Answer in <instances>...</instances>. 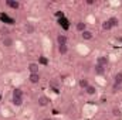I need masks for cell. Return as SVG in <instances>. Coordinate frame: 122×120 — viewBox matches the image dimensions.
Returning <instances> with one entry per match:
<instances>
[{
  "label": "cell",
  "instance_id": "6da1fadb",
  "mask_svg": "<svg viewBox=\"0 0 122 120\" xmlns=\"http://www.w3.org/2000/svg\"><path fill=\"white\" fill-rule=\"evenodd\" d=\"M24 102V93L20 88H14L13 90V95H11V103L16 106V107H20Z\"/></svg>",
  "mask_w": 122,
  "mask_h": 120
},
{
  "label": "cell",
  "instance_id": "7a4b0ae2",
  "mask_svg": "<svg viewBox=\"0 0 122 120\" xmlns=\"http://www.w3.org/2000/svg\"><path fill=\"white\" fill-rule=\"evenodd\" d=\"M122 88V72L115 74L114 76V86H112V92H118Z\"/></svg>",
  "mask_w": 122,
  "mask_h": 120
},
{
  "label": "cell",
  "instance_id": "3957f363",
  "mask_svg": "<svg viewBox=\"0 0 122 120\" xmlns=\"http://www.w3.org/2000/svg\"><path fill=\"white\" fill-rule=\"evenodd\" d=\"M82 112H84V116L90 119V117H92V116L95 115L97 106H94V105H85V106L82 107Z\"/></svg>",
  "mask_w": 122,
  "mask_h": 120
},
{
  "label": "cell",
  "instance_id": "277c9868",
  "mask_svg": "<svg viewBox=\"0 0 122 120\" xmlns=\"http://www.w3.org/2000/svg\"><path fill=\"white\" fill-rule=\"evenodd\" d=\"M14 44H16V41H14V38L10 37V35H6V37L1 38V45H3L4 48H11V47H14Z\"/></svg>",
  "mask_w": 122,
  "mask_h": 120
},
{
  "label": "cell",
  "instance_id": "5b68a950",
  "mask_svg": "<svg viewBox=\"0 0 122 120\" xmlns=\"http://www.w3.org/2000/svg\"><path fill=\"white\" fill-rule=\"evenodd\" d=\"M77 51H78V54L80 55H88L90 52H91V50H90V47L88 45H85L84 42H80V44H77Z\"/></svg>",
  "mask_w": 122,
  "mask_h": 120
},
{
  "label": "cell",
  "instance_id": "8992f818",
  "mask_svg": "<svg viewBox=\"0 0 122 120\" xmlns=\"http://www.w3.org/2000/svg\"><path fill=\"white\" fill-rule=\"evenodd\" d=\"M6 6L9 9H11V10H19L21 4H20L19 0H6Z\"/></svg>",
  "mask_w": 122,
  "mask_h": 120
},
{
  "label": "cell",
  "instance_id": "52a82bcc",
  "mask_svg": "<svg viewBox=\"0 0 122 120\" xmlns=\"http://www.w3.org/2000/svg\"><path fill=\"white\" fill-rule=\"evenodd\" d=\"M95 64H98V65L107 68V65L109 64V57H108V55H99V57L97 58V62H95Z\"/></svg>",
  "mask_w": 122,
  "mask_h": 120
},
{
  "label": "cell",
  "instance_id": "ba28073f",
  "mask_svg": "<svg viewBox=\"0 0 122 120\" xmlns=\"http://www.w3.org/2000/svg\"><path fill=\"white\" fill-rule=\"evenodd\" d=\"M37 103H38V106H41V107H46V106L50 103V97H48V96H46V95H41V96H38V99H37Z\"/></svg>",
  "mask_w": 122,
  "mask_h": 120
},
{
  "label": "cell",
  "instance_id": "9c48e42d",
  "mask_svg": "<svg viewBox=\"0 0 122 120\" xmlns=\"http://www.w3.org/2000/svg\"><path fill=\"white\" fill-rule=\"evenodd\" d=\"M27 69L30 71V74H40V65L37 62H30L27 65Z\"/></svg>",
  "mask_w": 122,
  "mask_h": 120
},
{
  "label": "cell",
  "instance_id": "30bf717a",
  "mask_svg": "<svg viewBox=\"0 0 122 120\" xmlns=\"http://www.w3.org/2000/svg\"><path fill=\"white\" fill-rule=\"evenodd\" d=\"M68 44V37L65 34H58L57 35V45H67Z\"/></svg>",
  "mask_w": 122,
  "mask_h": 120
},
{
  "label": "cell",
  "instance_id": "8fae6325",
  "mask_svg": "<svg viewBox=\"0 0 122 120\" xmlns=\"http://www.w3.org/2000/svg\"><path fill=\"white\" fill-rule=\"evenodd\" d=\"M75 30L80 31V32H84V31L87 30V23H85V21H82V20L77 21V23H75Z\"/></svg>",
  "mask_w": 122,
  "mask_h": 120
},
{
  "label": "cell",
  "instance_id": "7c38bea8",
  "mask_svg": "<svg viewBox=\"0 0 122 120\" xmlns=\"http://www.w3.org/2000/svg\"><path fill=\"white\" fill-rule=\"evenodd\" d=\"M40 79H41L40 74H30L29 75V81H30V83H33V85H37L40 82Z\"/></svg>",
  "mask_w": 122,
  "mask_h": 120
},
{
  "label": "cell",
  "instance_id": "4fadbf2b",
  "mask_svg": "<svg viewBox=\"0 0 122 120\" xmlns=\"http://www.w3.org/2000/svg\"><path fill=\"white\" fill-rule=\"evenodd\" d=\"M43 45H44V51L46 52L51 51V41H50L48 37H43Z\"/></svg>",
  "mask_w": 122,
  "mask_h": 120
},
{
  "label": "cell",
  "instance_id": "5bb4252c",
  "mask_svg": "<svg viewBox=\"0 0 122 120\" xmlns=\"http://www.w3.org/2000/svg\"><path fill=\"white\" fill-rule=\"evenodd\" d=\"M81 37H82V40H84V41H90V40L94 38V32L90 31V30H85L84 32H81Z\"/></svg>",
  "mask_w": 122,
  "mask_h": 120
},
{
  "label": "cell",
  "instance_id": "9a60e30c",
  "mask_svg": "<svg viewBox=\"0 0 122 120\" xmlns=\"http://www.w3.org/2000/svg\"><path fill=\"white\" fill-rule=\"evenodd\" d=\"M24 31H26L27 34H34V32H36V26H34L33 23H26V24H24Z\"/></svg>",
  "mask_w": 122,
  "mask_h": 120
},
{
  "label": "cell",
  "instance_id": "2e32d148",
  "mask_svg": "<svg viewBox=\"0 0 122 120\" xmlns=\"http://www.w3.org/2000/svg\"><path fill=\"white\" fill-rule=\"evenodd\" d=\"M78 85H80V88H81V89L85 90L88 86H90V81H88L87 78H81V79L78 81Z\"/></svg>",
  "mask_w": 122,
  "mask_h": 120
},
{
  "label": "cell",
  "instance_id": "e0dca14e",
  "mask_svg": "<svg viewBox=\"0 0 122 120\" xmlns=\"http://www.w3.org/2000/svg\"><path fill=\"white\" fill-rule=\"evenodd\" d=\"M94 72H95V75H104V72H105V66H101V65H98V64H95V66H94Z\"/></svg>",
  "mask_w": 122,
  "mask_h": 120
},
{
  "label": "cell",
  "instance_id": "ac0fdd59",
  "mask_svg": "<svg viewBox=\"0 0 122 120\" xmlns=\"http://www.w3.org/2000/svg\"><path fill=\"white\" fill-rule=\"evenodd\" d=\"M84 92H85V93H87L88 96H95V95H97V92H98V89H97L95 86H92V85H90V86H88L87 89L84 90Z\"/></svg>",
  "mask_w": 122,
  "mask_h": 120
},
{
  "label": "cell",
  "instance_id": "d6986e66",
  "mask_svg": "<svg viewBox=\"0 0 122 120\" xmlns=\"http://www.w3.org/2000/svg\"><path fill=\"white\" fill-rule=\"evenodd\" d=\"M23 82V78L20 76V75H17V76H14L13 79H11V85L14 86V88H19V85Z\"/></svg>",
  "mask_w": 122,
  "mask_h": 120
},
{
  "label": "cell",
  "instance_id": "ffe728a7",
  "mask_svg": "<svg viewBox=\"0 0 122 120\" xmlns=\"http://www.w3.org/2000/svg\"><path fill=\"white\" fill-rule=\"evenodd\" d=\"M0 115L3 117H10L11 116V112H10L9 107H0Z\"/></svg>",
  "mask_w": 122,
  "mask_h": 120
},
{
  "label": "cell",
  "instance_id": "44dd1931",
  "mask_svg": "<svg viewBox=\"0 0 122 120\" xmlns=\"http://www.w3.org/2000/svg\"><path fill=\"white\" fill-rule=\"evenodd\" d=\"M108 21H109V24L112 26V28L118 27V24H119V18H118V17H109Z\"/></svg>",
  "mask_w": 122,
  "mask_h": 120
},
{
  "label": "cell",
  "instance_id": "7402d4cb",
  "mask_svg": "<svg viewBox=\"0 0 122 120\" xmlns=\"http://www.w3.org/2000/svg\"><path fill=\"white\" fill-rule=\"evenodd\" d=\"M95 82H97L98 85H101V86H105V85H107V81H105L104 76H101V75H95Z\"/></svg>",
  "mask_w": 122,
  "mask_h": 120
},
{
  "label": "cell",
  "instance_id": "603a6c76",
  "mask_svg": "<svg viewBox=\"0 0 122 120\" xmlns=\"http://www.w3.org/2000/svg\"><path fill=\"white\" fill-rule=\"evenodd\" d=\"M84 21H85L87 24H95V23H97V17H95L94 14H88Z\"/></svg>",
  "mask_w": 122,
  "mask_h": 120
},
{
  "label": "cell",
  "instance_id": "cb8c5ba5",
  "mask_svg": "<svg viewBox=\"0 0 122 120\" xmlns=\"http://www.w3.org/2000/svg\"><path fill=\"white\" fill-rule=\"evenodd\" d=\"M58 54L60 55H67L68 54V45H58Z\"/></svg>",
  "mask_w": 122,
  "mask_h": 120
},
{
  "label": "cell",
  "instance_id": "d4e9b609",
  "mask_svg": "<svg viewBox=\"0 0 122 120\" xmlns=\"http://www.w3.org/2000/svg\"><path fill=\"white\" fill-rule=\"evenodd\" d=\"M102 30H104V31H109V30H112V26L109 24V21H108V20H105V21L102 23Z\"/></svg>",
  "mask_w": 122,
  "mask_h": 120
},
{
  "label": "cell",
  "instance_id": "484cf974",
  "mask_svg": "<svg viewBox=\"0 0 122 120\" xmlns=\"http://www.w3.org/2000/svg\"><path fill=\"white\" fill-rule=\"evenodd\" d=\"M14 47H16V48H17L20 52H23V51H24V45H23V42H21V41H16Z\"/></svg>",
  "mask_w": 122,
  "mask_h": 120
},
{
  "label": "cell",
  "instance_id": "4316f807",
  "mask_svg": "<svg viewBox=\"0 0 122 120\" xmlns=\"http://www.w3.org/2000/svg\"><path fill=\"white\" fill-rule=\"evenodd\" d=\"M121 4H122L121 0H111L109 1V6H112V7H119Z\"/></svg>",
  "mask_w": 122,
  "mask_h": 120
},
{
  "label": "cell",
  "instance_id": "83f0119b",
  "mask_svg": "<svg viewBox=\"0 0 122 120\" xmlns=\"http://www.w3.org/2000/svg\"><path fill=\"white\" fill-rule=\"evenodd\" d=\"M112 115H114L115 117H119V116H121V110H119L118 107H114V109H112Z\"/></svg>",
  "mask_w": 122,
  "mask_h": 120
},
{
  "label": "cell",
  "instance_id": "f1b7e54d",
  "mask_svg": "<svg viewBox=\"0 0 122 120\" xmlns=\"http://www.w3.org/2000/svg\"><path fill=\"white\" fill-rule=\"evenodd\" d=\"M65 83L71 86V85H75V81H74V78H71V76H70V78H67V79H65Z\"/></svg>",
  "mask_w": 122,
  "mask_h": 120
},
{
  "label": "cell",
  "instance_id": "f546056e",
  "mask_svg": "<svg viewBox=\"0 0 122 120\" xmlns=\"http://www.w3.org/2000/svg\"><path fill=\"white\" fill-rule=\"evenodd\" d=\"M108 57H109V61H117L118 60V57H117L115 54H111V55H108Z\"/></svg>",
  "mask_w": 122,
  "mask_h": 120
},
{
  "label": "cell",
  "instance_id": "4dcf8cb0",
  "mask_svg": "<svg viewBox=\"0 0 122 120\" xmlns=\"http://www.w3.org/2000/svg\"><path fill=\"white\" fill-rule=\"evenodd\" d=\"M85 3H87L88 6H92V4H95V1H94V0H87Z\"/></svg>",
  "mask_w": 122,
  "mask_h": 120
},
{
  "label": "cell",
  "instance_id": "1f68e13d",
  "mask_svg": "<svg viewBox=\"0 0 122 120\" xmlns=\"http://www.w3.org/2000/svg\"><path fill=\"white\" fill-rule=\"evenodd\" d=\"M1 58H3V52L0 51V60H1Z\"/></svg>",
  "mask_w": 122,
  "mask_h": 120
},
{
  "label": "cell",
  "instance_id": "d6a6232c",
  "mask_svg": "<svg viewBox=\"0 0 122 120\" xmlns=\"http://www.w3.org/2000/svg\"><path fill=\"white\" fill-rule=\"evenodd\" d=\"M43 120H53V119H50V117H46V119H43Z\"/></svg>",
  "mask_w": 122,
  "mask_h": 120
}]
</instances>
